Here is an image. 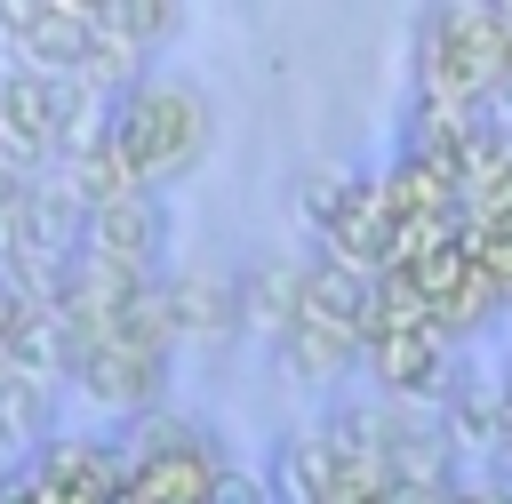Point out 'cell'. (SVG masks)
<instances>
[{"mask_svg":"<svg viewBox=\"0 0 512 504\" xmlns=\"http://www.w3.org/2000/svg\"><path fill=\"white\" fill-rule=\"evenodd\" d=\"M104 144H112V160L128 168L136 192H160V184H176V176H192V168L208 160V144H216V112H208V96H200L192 80L144 72L136 88L112 96V112H104Z\"/></svg>","mask_w":512,"mask_h":504,"instance_id":"1","label":"cell"},{"mask_svg":"<svg viewBox=\"0 0 512 504\" xmlns=\"http://www.w3.org/2000/svg\"><path fill=\"white\" fill-rule=\"evenodd\" d=\"M504 80H512L504 16H496V8H440L432 32H424V48H416V104L480 112Z\"/></svg>","mask_w":512,"mask_h":504,"instance_id":"2","label":"cell"},{"mask_svg":"<svg viewBox=\"0 0 512 504\" xmlns=\"http://www.w3.org/2000/svg\"><path fill=\"white\" fill-rule=\"evenodd\" d=\"M0 40L24 72H56L72 80L88 56V0H8L0 8Z\"/></svg>","mask_w":512,"mask_h":504,"instance_id":"5","label":"cell"},{"mask_svg":"<svg viewBox=\"0 0 512 504\" xmlns=\"http://www.w3.org/2000/svg\"><path fill=\"white\" fill-rule=\"evenodd\" d=\"M440 504H512V480H456Z\"/></svg>","mask_w":512,"mask_h":504,"instance_id":"13","label":"cell"},{"mask_svg":"<svg viewBox=\"0 0 512 504\" xmlns=\"http://www.w3.org/2000/svg\"><path fill=\"white\" fill-rule=\"evenodd\" d=\"M160 296H168L176 344H184V336L216 344L224 328H240V272H168V280H160Z\"/></svg>","mask_w":512,"mask_h":504,"instance_id":"7","label":"cell"},{"mask_svg":"<svg viewBox=\"0 0 512 504\" xmlns=\"http://www.w3.org/2000/svg\"><path fill=\"white\" fill-rule=\"evenodd\" d=\"M64 376H72L88 400H104V408L144 416V408H160V392H168V352H160V344H144V336H128V328L112 320V328L72 336Z\"/></svg>","mask_w":512,"mask_h":504,"instance_id":"3","label":"cell"},{"mask_svg":"<svg viewBox=\"0 0 512 504\" xmlns=\"http://www.w3.org/2000/svg\"><path fill=\"white\" fill-rule=\"evenodd\" d=\"M88 24H96L104 40H120V48L152 56L160 40H176L184 8H176V0H88Z\"/></svg>","mask_w":512,"mask_h":504,"instance_id":"9","label":"cell"},{"mask_svg":"<svg viewBox=\"0 0 512 504\" xmlns=\"http://www.w3.org/2000/svg\"><path fill=\"white\" fill-rule=\"evenodd\" d=\"M80 256L120 264L128 280H160V256H168V208H160V192H128V200L88 208L80 216Z\"/></svg>","mask_w":512,"mask_h":504,"instance_id":"4","label":"cell"},{"mask_svg":"<svg viewBox=\"0 0 512 504\" xmlns=\"http://www.w3.org/2000/svg\"><path fill=\"white\" fill-rule=\"evenodd\" d=\"M48 392H56L48 376H24V368L0 360V448L32 456L40 440H56V400Z\"/></svg>","mask_w":512,"mask_h":504,"instance_id":"8","label":"cell"},{"mask_svg":"<svg viewBox=\"0 0 512 504\" xmlns=\"http://www.w3.org/2000/svg\"><path fill=\"white\" fill-rule=\"evenodd\" d=\"M352 184H360L352 168H312V176H304V216H312V232L344 208V192H352Z\"/></svg>","mask_w":512,"mask_h":504,"instance_id":"11","label":"cell"},{"mask_svg":"<svg viewBox=\"0 0 512 504\" xmlns=\"http://www.w3.org/2000/svg\"><path fill=\"white\" fill-rule=\"evenodd\" d=\"M496 16H504V48H512V8H496Z\"/></svg>","mask_w":512,"mask_h":504,"instance_id":"15","label":"cell"},{"mask_svg":"<svg viewBox=\"0 0 512 504\" xmlns=\"http://www.w3.org/2000/svg\"><path fill=\"white\" fill-rule=\"evenodd\" d=\"M456 248H464V256H472V272L496 288V304H512V216L456 224Z\"/></svg>","mask_w":512,"mask_h":504,"instance_id":"10","label":"cell"},{"mask_svg":"<svg viewBox=\"0 0 512 504\" xmlns=\"http://www.w3.org/2000/svg\"><path fill=\"white\" fill-rule=\"evenodd\" d=\"M208 504H272V488H264L256 472H240V464H216V488H208Z\"/></svg>","mask_w":512,"mask_h":504,"instance_id":"12","label":"cell"},{"mask_svg":"<svg viewBox=\"0 0 512 504\" xmlns=\"http://www.w3.org/2000/svg\"><path fill=\"white\" fill-rule=\"evenodd\" d=\"M480 120H488V136H496V144H512V80H504V88L480 104Z\"/></svg>","mask_w":512,"mask_h":504,"instance_id":"14","label":"cell"},{"mask_svg":"<svg viewBox=\"0 0 512 504\" xmlns=\"http://www.w3.org/2000/svg\"><path fill=\"white\" fill-rule=\"evenodd\" d=\"M360 368L408 408V400H432L440 384H448V336L432 328V320H416V328H384V336H360Z\"/></svg>","mask_w":512,"mask_h":504,"instance_id":"6","label":"cell"}]
</instances>
